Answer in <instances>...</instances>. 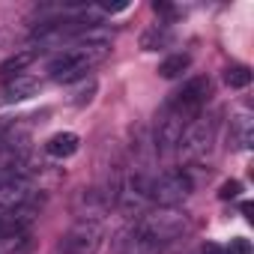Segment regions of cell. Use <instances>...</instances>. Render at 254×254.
Listing matches in <instances>:
<instances>
[{
    "label": "cell",
    "instance_id": "17",
    "mask_svg": "<svg viewBox=\"0 0 254 254\" xmlns=\"http://www.w3.org/2000/svg\"><path fill=\"white\" fill-rule=\"evenodd\" d=\"M239 191H242V183L239 180H227V183H221L218 197L221 200H233V197H239Z\"/></svg>",
    "mask_w": 254,
    "mask_h": 254
},
{
    "label": "cell",
    "instance_id": "16",
    "mask_svg": "<svg viewBox=\"0 0 254 254\" xmlns=\"http://www.w3.org/2000/svg\"><path fill=\"white\" fill-rule=\"evenodd\" d=\"M96 87H99V84H96V78H90L87 84H81V87L72 93V99H69V102H72V105H78V108H81V105H87V102L96 96Z\"/></svg>",
    "mask_w": 254,
    "mask_h": 254
},
{
    "label": "cell",
    "instance_id": "9",
    "mask_svg": "<svg viewBox=\"0 0 254 254\" xmlns=\"http://www.w3.org/2000/svg\"><path fill=\"white\" fill-rule=\"evenodd\" d=\"M36 93H39V81H36L33 75H15V78H9L6 87H3V99H6V102H21V99L36 96Z\"/></svg>",
    "mask_w": 254,
    "mask_h": 254
},
{
    "label": "cell",
    "instance_id": "6",
    "mask_svg": "<svg viewBox=\"0 0 254 254\" xmlns=\"http://www.w3.org/2000/svg\"><path fill=\"white\" fill-rule=\"evenodd\" d=\"M102 245V224L99 221H78L60 242V254H96Z\"/></svg>",
    "mask_w": 254,
    "mask_h": 254
},
{
    "label": "cell",
    "instance_id": "15",
    "mask_svg": "<svg viewBox=\"0 0 254 254\" xmlns=\"http://www.w3.org/2000/svg\"><path fill=\"white\" fill-rule=\"evenodd\" d=\"M224 84H227L230 90L248 87V84H251V69H248V66H227V69H224Z\"/></svg>",
    "mask_w": 254,
    "mask_h": 254
},
{
    "label": "cell",
    "instance_id": "3",
    "mask_svg": "<svg viewBox=\"0 0 254 254\" xmlns=\"http://www.w3.org/2000/svg\"><path fill=\"white\" fill-rule=\"evenodd\" d=\"M209 96H212V81H209L206 75H197V78H191V81H189V84H186L174 99H171L168 114L180 117V120L189 126L194 117H200V111L206 108Z\"/></svg>",
    "mask_w": 254,
    "mask_h": 254
},
{
    "label": "cell",
    "instance_id": "11",
    "mask_svg": "<svg viewBox=\"0 0 254 254\" xmlns=\"http://www.w3.org/2000/svg\"><path fill=\"white\" fill-rule=\"evenodd\" d=\"M233 138H236V147L248 150L251 147V138H254V129H251V114L242 111L233 117Z\"/></svg>",
    "mask_w": 254,
    "mask_h": 254
},
{
    "label": "cell",
    "instance_id": "20",
    "mask_svg": "<svg viewBox=\"0 0 254 254\" xmlns=\"http://www.w3.org/2000/svg\"><path fill=\"white\" fill-rule=\"evenodd\" d=\"M203 254H224V248L215 245V242H206V245H203Z\"/></svg>",
    "mask_w": 254,
    "mask_h": 254
},
{
    "label": "cell",
    "instance_id": "19",
    "mask_svg": "<svg viewBox=\"0 0 254 254\" xmlns=\"http://www.w3.org/2000/svg\"><path fill=\"white\" fill-rule=\"evenodd\" d=\"M129 0H117V3H99V12H126Z\"/></svg>",
    "mask_w": 254,
    "mask_h": 254
},
{
    "label": "cell",
    "instance_id": "21",
    "mask_svg": "<svg viewBox=\"0 0 254 254\" xmlns=\"http://www.w3.org/2000/svg\"><path fill=\"white\" fill-rule=\"evenodd\" d=\"M251 212H254V203H251V200H245V203H242V215H245L248 221H254V215H251Z\"/></svg>",
    "mask_w": 254,
    "mask_h": 254
},
{
    "label": "cell",
    "instance_id": "1",
    "mask_svg": "<svg viewBox=\"0 0 254 254\" xmlns=\"http://www.w3.org/2000/svg\"><path fill=\"white\" fill-rule=\"evenodd\" d=\"M183 230H186V215L159 206L156 212H147L135 221V227L129 230V236L123 242V251L126 254H153L162 245L174 242Z\"/></svg>",
    "mask_w": 254,
    "mask_h": 254
},
{
    "label": "cell",
    "instance_id": "18",
    "mask_svg": "<svg viewBox=\"0 0 254 254\" xmlns=\"http://www.w3.org/2000/svg\"><path fill=\"white\" fill-rule=\"evenodd\" d=\"M224 254H251V242L242 239V236H236V239H230V245L224 248Z\"/></svg>",
    "mask_w": 254,
    "mask_h": 254
},
{
    "label": "cell",
    "instance_id": "13",
    "mask_svg": "<svg viewBox=\"0 0 254 254\" xmlns=\"http://www.w3.org/2000/svg\"><path fill=\"white\" fill-rule=\"evenodd\" d=\"M189 66H191V57L189 54H174V57H168V60L159 63V75L171 81V78H180Z\"/></svg>",
    "mask_w": 254,
    "mask_h": 254
},
{
    "label": "cell",
    "instance_id": "2",
    "mask_svg": "<svg viewBox=\"0 0 254 254\" xmlns=\"http://www.w3.org/2000/svg\"><path fill=\"white\" fill-rule=\"evenodd\" d=\"M108 54H111V45H108V42H81V45H72V48L60 51L57 57H51L48 75H51L57 84L81 81V78H87V72H90L93 66H99Z\"/></svg>",
    "mask_w": 254,
    "mask_h": 254
},
{
    "label": "cell",
    "instance_id": "4",
    "mask_svg": "<svg viewBox=\"0 0 254 254\" xmlns=\"http://www.w3.org/2000/svg\"><path fill=\"white\" fill-rule=\"evenodd\" d=\"M189 194H191V180L186 171H165L159 177H150V203L171 209L183 203Z\"/></svg>",
    "mask_w": 254,
    "mask_h": 254
},
{
    "label": "cell",
    "instance_id": "8",
    "mask_svg": "<svg viewBox=\"0 0 254 254\" xmlns=\"http://www.w3.org/2000/svg\"><path fill=\"white\" fill-rule=\"evenodd\" d=\"M30 197V183L21 177V180H12L6 186H0V212H9V209H18L24 206Z\"/></svg>",
    "mask_w": 254,
    "mask_h": 254
},
{
    "label": "cell",
    "instance_id": "10",
    "mask_svg": "<svg viewBox=\"0 0 254 254\" xmlns=\"http://www.w3.org/2000/svg\"><path fill=\"white\" fill-rule=\"evenodd\" d=\"M78 147H81V138H78L75 132H57V135H51L48 144H45L48 156H54V159H69V156L78 153Z\"/></svg>",
    "mask_w": 254,
    "mask_h": 254
},
{
    "label": "cell",
    "instance_id": "7",
    "mask_svg": "<svg viewBox=\"0 0 254 254\" xmlns=\"http://www.w3.org/2000/svg\"><path fill=\"white\" fill-rule=\"evenodd\" d=\"M33 218H36V212L30 206H18V209H9V212H0V239L21 236L33 224Z\"/></svg>",
    "mask_w": 254,
    "mask_h": 254
},
{
    "label": "cell",
    "instance_id": "12",
    "mask_svg": "<svg viewBox=\"0 0 254 254\" xmlns=\"http://www.w3.org/2000/svg\"><path fill=\"white\" fill-rule=\"evenodd\" d=\"M165 45H171V33H168L165 24H156V27L144 30V36H141V48L144 51H159Z\"/></svg>",
    "mask_w": 254,
    "mask_h": 254
},
{
    "label": "cell",
    "instance_id": "5",
    "mask_svg": "<svg viewBox=\"0 0 254 254\" xmlns=\"http://www.w3.org/2000/svg\"><path fill=\"white\" fill-rule=\"evenodd\" d=\"M215 132H218V117L215 114H200V117H194L191 123H189V129L183 132V138H180V153H183V159H197V156H203L209 147H212V141H215Z\"/></svg>",
    "mask_w": 254,
    "mask_h": 254
},
{
    "label": "cell",
    "instance_id": "14",
    "mask_svg": "<svg viewBox=\"0 0 254 254\" xmlns=\"http://www.w3.org/2000/svg\"><path fill=\"white\" fill-rule=\"evenodd\" d=\"M33 60H36V51H21V54H15V57H9V60L0 63V75H12L15 78V72L27 69Z\"/></svg>",
    "mask_w": 254,
    "mask_h": 254
}]
</instances>
